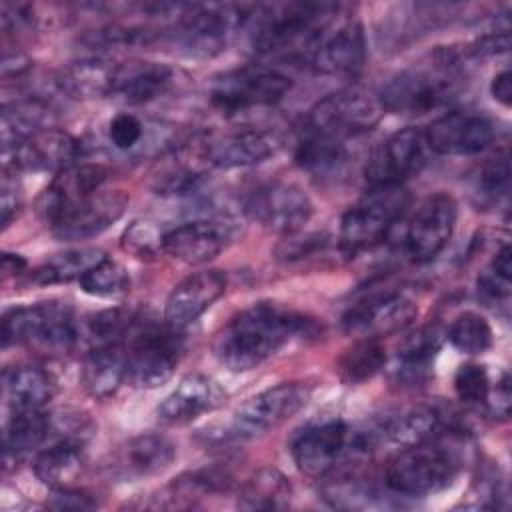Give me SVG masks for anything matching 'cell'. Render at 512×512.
Wrapping results in <instances>:
<instances>
[{
	"mask_svg": "<svg viewBox=\"0 0 512 512\" xmlns=\"http://www.w3.org/2000/svg\"><path fill=\"white\" fill-rule=\"evenodd\" d=\"M308 320L274 302H258L238 312L214 338V358L228 372L260 366L308 328Z\"/></svg>",
	"mask_w": 512,
	"mask_h": 512,
	"instance_id": "obj_1",
	"label": "cell"
},
{
	"mask_svg": "<svg viewBox=\"0 0 512 512\" xmlns=\"http://www.w3.org/2000/svg\"><path fill=\"white\" fill-rule=\"evenodd\" d=\"M338 4L330 2H288L256 6L252 46L258 54L300 52L308 58L322 30L336 18Z\"/></svg>",
	"mask_w": 512,
	"mask_h": 512,
	"instance_id": "obj_2",
	"label": "cell"
},
{
	"mask_svg": "<svg viewBox=\"0 0 512 512\" xmlns=\"http://www.w3.org/2000/svg\"><path fill=\"white\" fill-rule=\"evenodd\" d=\"M460 90V72L450 54H436L430 64L394 74L380 90L384 112L418 116L448 104Z\"/></svg>",
	"mask_w": 512,
	"mask_h": 512,
	"instance_id": "obj_3",
	"label": "cell"
},
{
	"mask_svg": "<svg viewBox=\"0 0 512 512\" xmlns=\"http://www.w3.org/2000/svg\"><path fill=\"white\" fill-rule=\"evenodd\" d=\"M462 470V454L454 444L434 436L402 448L386 468V486L402 496H426L448 488Z\"/></svg>",
	"mask_w": 512,
	"mask_h": 512,
	"instance_id": "obj_4",
	"label": "cell"
},
{
	"mask_svg": "<svg viewBox=\"0 0 512 512\" xmlns=\"http://www.w3.org/2000/svg\"><path fill=\"white\" fill-rule=\"evenodd\" d=\"M310 398V388L302 382H282L266 388L242 402L230 418L216 430L206 432V440L216 444H238L260 438L290 420Z\"/></svg>",
	"mask_w": 512,
	"mask_h": 512,
	"instance_id": "obj_5",
	"label": "cell"
},
{
	"mask_svg": "<svg viewBox=\"0 0 512 512\" xmlns=\"http://www.w3.org/2000/svg\"><path fill=\"white\" fill-rule=\"evenodd\" d=\"M410 204V194L404 186H368L366 194L352 204L342 220L338 232V250L344 256H356L370 250L394 228L396 220Z\"/></svg>",
	"mask_w": 512,
	"mask_h": 512,
	"instance_id": "obj_6",
	"label": "cell"
},
{
	"mask_svg": "<svg viewBox=\"0 0 512 512\" xmlns=\"http://www.w3.org/2000/svg\"><path fill=\"white\" fill-rule=\"evenodd\" d=\"M80 328L66 302L16 306L2 316V346H34L44 352H70Z\"/></svg>",
	"mask_w": 512,
	"mask_h": 512,
	"instance_id": "obj_7",
	"label": "cell"
},
{
	"mask_svg": "<svg viewBox=\"0 0 512 512\" xmlns=\"http://www.w3.org/2000/svg\"><path fill=\"white\" fill-rule=\"evenodd\" d=\"M252 12L244 4H186L178 8L172 38L188 56L210 58L226 50Z\"/></svg>",
	"mask_w": 512,
	"mask_h": 512,
	"instance_id": "obj_8",
	"label": "cell"
},
{
	"mask_svg": "<svg viewBox=\"0 0 512 512\" xmlns=\"http://www.w3.org/2000/svg\"><path fill=\"white\" fill-rule=\"evenodd\" d=\"M180 330L152 320L138 318L128 338L126 350V384L136 388H158L170 380L182 354Z\"/></svg>",
	"mask_w": 512,
	"mask_h": 512,
	"instance_id": "obj_9",
	"label": "cell"
},
{
	"mask_svg": "<svg viewBox=\"0 0 512 512\" xmlns=\"http://www.w3.org/2000/svg\"><path fill=\"white\" fill-rule=\"evenodd\" d=\"M290 90V78L274 68L250 64L214 78L210 102L226 116L278 104Z\"/></svg>",
	"mask_w": 512,
	"mask_h": 512,
	"instance_id": "obj_10",
	"label": "cell"
},
{
	"mask_svg": "<svg viewBox=\"0 0 512 512\" xmlns=\"http://www.w3.org/2000/svg\"><path fill=\"white\" fill-rule=\"evenodd\" d=\"M382 116L384 108L376 96L362 90H338L308 110L304 130L346 142L372 130Z\"/></svg>",
	"mask_w": 512,
	"mask_h": 512,
	"instance_id": "obj_11",
	"label": "cell"
},
{
	"mask_svg": "<svg viewBox=\"0 0 512 512\" xmlns=\"http://www.w3.org/2000/svg\"><path fill=\"white\" fill-rule=\"evenodd\" d=\"M244 212L260 226L290 236L308 224L314 214V204L300 186L270 182L246 196Z\"/></svg>",
	"mask_w": 512,
	"mask_h": 512,
	"instance_id": "obj_12",
	"label": "cell"
},
{
	"mask_svg": "<svg viewBox=\"0 0 512 512\" xmlns=\"http://www.w3.org/2000/svg\"><path fill=\"white\" fill-rule=\"evenodd\" d=\"M238 236V222L228 216L196 218L164 232L162 250L184 264H206Z\"/></svg>",
	"mask_w": 512,
	"mask_h": 512,
	"instance_id": "obj_13",
	"label": "cell"
},
{
	"mask_svg": "<svg viewBox=\"0 0 512 512\" xmlns=\"http://www.w3.org/2000/svg\"><path fill=\"white\" fill-rule=\"evenodd\" d=\"M428 144L424 132L416 126H406L386 138L366 164L368 186H396L416 176L428 160Z\"/></svg>",
	"mask_w": 512,
	"mask_h": 512,
	"instance_id": "obj_14",
	"label": "cell"
},
{
	"mask_svg": "<svg viewBox=\"0 0 512 512\" xmlns=\"http://www.w3.org/2000/svg\"><path fill=\"white\" fill-rule=\"evenodd\" d=\"M456 216L458 206L450 194L436 192L424 198L406 228L404 244L408 256L414 262H428L436 258L452 238Z\"/></svg>",
	"mask_w": 512,
	"mask_h": 512,
	"instance_id": "obj_15",
	"label": "cell"
},
{
	"mask_svg": "<svg viewBox=\"0 0 512 512\" xmlns=\"http://www.w3.org/2000/svg\"><path fill=\"white\" fill-rule=\"evenodd\" d=\"M108 178V168L92 162H76L60 170L36 198V214L50 228L70 210L90 198Z\"/></svg>",
	"mask_w": 512,
	"mask_h": 512,
	"instance_id": "obj_16",
	"label": "cell"
},
{
	"mask_svg": "<svg viewBox=\"0 0 512 512\" xmlns=\"http://www.w3.org/2000/svg\"><path fill=\"white\" fill-rule=\"evenodd\" d=\"M366 60L364 28L358 20L336 18L322 30L308 52L310 66L326 76H352L362 70Z\"/></svg>",
	"mask_w": 512,
	"mask_h": 512,
	"instance_id": "obj_17",
	"label": "cell"
},
{
	"mask_svg": "<svg viewBox=\"0 0 512 512\" xmlns=\"http://www.w3.org/2000/svg\"><path fill=\"white\" fill-rule=\"evenodd\" d=\"M418 314V304L400 290L370 294L342 316V328L356 336H382L406 328Z\"/></svg>",
	"mask_w": 512,
	"mask_h": 512,
	"instance_id": "obj_18",
	"label": "cell"
},
{
	"mask_svg": "<svg viewBox=\"0 0 512 512\" xmlns=\"http://www.w3.org/2000/svg\"><path fill=\"white\" fill-rule=\"evenodd\" d=\"M82 144L72 134L46 126L4 150L6 168L14 170H64L78 162Z\"/></svg>",
	"mask_w": 512,
	"mask_h": 512,
	"instance_id": "obj_19",
	"label": "cell"
},
{
	"mask_svg": "<svg viewBox=\"0 0 512 512\" xmlns=\"http://www.w3.org/2000/svg\"><path fill=\"white\" fill-rule=\"evenodd\" d=\"M350 444V430L344 420L330 418L304 428L292 442V460L300 474L310 478L326 476Z\"/></svg>",
	"mask_w": 512,
	"mask_h": 512,
	"instance_id": "obj_20",
	"label": "cell"
},
{
	"mask_svg": "<svg viewBox=\"0 0 512 512\" xmlns=\"http://www.w3.org/2000/svg\"><path fill=\"white\" fill-rule=\"evenodd\" d=\"M426 144L442 156H472L494 140V124L484 114L448 112L424 130Z\"/></svg>",
	"mask_w": 512,
	"mask_h": 512,
	"instance_id": "obj_21",
	"label": "cell"
},
{
	"mask_svg": "<svg viewBox=\"0 0 512 512\" xmlns=\"http://www.w3.org/2000/svg\"><path fill=\"white\" fill-rule=\"evenodd\" d=\"M282 148V138L266 128H240L212 138L204 144L202 156L208 166L246 168L266 162Z\"/></svg>",
	"mask_w": 512,
	"mask_h": 512,
	"instance_id": "obj_22",
	"label": "cell"
},
{
	"mask_svg": "<svg viewBox=\"0 0 512 512\" xmlns=\"http://www.w3.org/2000/svg\"><path fill=\"white\" fill-rule=\"evenodd\" d=\"M128 194L124 190H98L64 218H60L52 232L60 240H86L108 230L126 210Z\"/></svg>",
	"mask_w": 512,
	"mask_h": 512,
	"instance_id": "obj_23",
	"label": "cell"
},
{
	"mask_svg": "<svg viewBox=\"0 0 512 512\" xmlns=\"http://www.w3.org/2000/svg\"><path fill=\"white\" fill-rule=\"evenodd\" d=\"M226 292V274L220 270H200L180 280L168 294L164 320L182 330L200 318Z\"/></svg>",
	"mask_w": 512,
	"mask_h": 512,
	"instance_id": "obj_24",
	"label": "cell"
},
{
	"mask_svg": "<svg viewBox=\"0 0 512 512\" xmlns=\"http://www.w3.org/2000/svg\"><path fill=\"white\" fill-rule=\"evenodd\" d=\"M438 430V414L428 406H404L386 414L372 428L356 434L360 446L368 452L378 442H390L400 448L420 444Z\"/></svg>",
	"mask_w": 512,
	"mask_h": 512,
	"instance_id": "obj_25",
	"label": "cell"
},
{
	"mask_svg": "<svg viewBox=\"0 0 512 512\" xmlns=\"http://www.w3.org/2000/svg\"><path fill=\"white\" fill-rule=\"evenodd\" d=\"M226 390L206 374H188L158 404L156 414L166 424H188L202 414L220 408Z\"/></svg>",
	"mask_w": 512,
	"mask_h": 512,
	"instance_id": "obj_26",
	"label": "cell"
},
{
	"mask_svg": "<svg viewBox=\"0 0 512 512\" xmlns=\"http://www.w3.org/2000/svg\"><path fill=\"white\" fill-rule=\"evenodd\" d=\"M178 82V72L162 62L116 64L112 96L124 104H148L166 96Z\"/></svg>",
	"mask_w": 512,
	"mask_h": 512,
	"instance_id": "obj_27",
	"label": "cell"
},
{
	"mask_svg": "<svg viewBox=\"0 0 512 512\" xmlns=\"http://www.w3.org/2000/svg\"><path fill=\"white\" fill-rule=\"evenodd\" d=\"M176 444L160 434H140L124 442L112 460V470L124 480L156 476L172 466Z\"/></svg>",
	"mask_w": 512,
	"mask_h": 512,
	"instance_id": "obj_28",
	"label": "cell"
},
{
	"mask_svg": "<svg viewBox=\"0 0 512 512\" xmlns=\"http://www.w3.org/2000/svg\"><path fill=\"white\" fill-rule=\"evenodd\" d=\"M444 334L438 326H424L412 332L398 348L394 380L404 386H418L432 378L434 360L442 346Z\"/></svg>",
	"mask_w": 512,
	"mask_h": 512,
	"instance_id": "obj_29",
	"label": "cell"
},
{
	"mask_svg": "<svg viewBox=\"0 0 512 512\" xmlns=\"http://www.w3.org/2000/svg\"><path fill=\"white\" fill-rule=\"evenodd\" d=\"M84 440L76 436H60L56 442L38 452L34 472L38 480L54 490L72 488L84 470Z\"/></svg>",
	"mask_w": 512,
	"mask_h": 512,
	"instance_id": "obj_30",
	"label": "cell"
},
{
	"mask_svg": "<svg viewBox=\"0 0 512 512\" xmlns=\"http://www.w3.org/2000/svg\"><path fill=\"white\" fill-rule=\"evenodd\" d=\"M54 392L52 376L40 366L18 364L4 372V396L10 412L44 410Z\"/></svg>",
	"mask_w": 512,
	"mask_h": 512,
	"instance_id": "obj_31",
	"label": "cell"
},
{
	"mask_svg": "<svg viewBox=\"0 0 512 512\" xmlns=\"http://www.w3.org/2000/svg\"><path fill=\"white\" fill-rule=\"evenodd\" d=\"M116 64L102 58H84L64 66L56 78L60 92L74 100L112 96Z\"/></svg>",
	"mask_w": 512,
	"mask_h": 512,
	"instance_id": "obj_32",
	"label": "cell"
},
{
	"mask_svg": "<svg viewBox=\"0 0 512 512\" xmlns=\"http://www.w3.org/2000/svg\"><path fill=\"white\" fill-rule=\"evenodd\" d=\"M126 382L124 344L94 346L82 364V384L98 400L112 396Z\"/></svg>",
	"mask_w": 512,
	"mask_h": 512,
	"instance_id": "obj_33",
	"label": "cell"
},
{
	"mask_svg": "<svg viewBox=\"0 0 512 512\" xmlns=\"http://www.w3.org/2000/svg\"><path fill=\"white\" fill-rule=\"evenodd\" d=\"M292 484L276 468H260L238 492V508L242 510H282L292 502Z\"/></svg>",
	"mask_w": 512,
	"mask_h": 512,
	"instance_id": "obj_34",
	"label": "cell"
},
{
	"mask_svg": "<svg viewBox=\"0 0 512 512\" xmlns=\"http://www.w3.org/2000/svg\"><path fill=\"white\" fill-rule=\"evenodd\" d=\"M52 432V418L44 410L10 412L4 424V458H20L40 448Z\"/></svg>",
	"mask_w": 512,
	"mask_h": 512,
	"instance_id": "obj_35",
	"label": "cell"
},
{
	"mask_svg": "<svg viewBox=\"0 0 512 512\" xmlns=\"http://www.w3.org/2000/svg\"><path fill=\"white\" fill-rule=\"evenodd\" d=\"M346 158L348 148L344 140L302 128V136L294 152V160L302 170L316 176H330L346 164Z\"/></svg>",
	"mask_w": 512,
	"mask_h": 512,
	"instance_id": "obj_36",
	"label": "cell"
},
{
	"mask_svg": "<svg viewBox=\"0 0 512 512\" xmlns=\"http://www.w3.org/2000/svg\"><path fill=\"white\" fill-rule=\"evenodd\" d=\"M106 258L100 248H74L56 254L42 262L34 272L32 280L36 284H66L72 280H82V276Z\"/></svg>",
	"mask_w": 512,
	"mask_h": 512,
	"instance_id": "obj_37",
	"label": "cell"
},
{
	"mask_svg": "<svg viewBox=\"0 0 512 512\" xmlns=\"http://www.w3.org/2000/svg\"><path fill=\"white\" fill-rule=\"evenodd\" d=\"M386 364V350L374 336L356 340L338 360V376L344 384H362Z\"/></svg>",
	"mask_w": 512,
	"mask_h": 512,
	"instance_id": "obj_38",
	"label": "cell"
},
{
	"mask_svg": "<svg viewBox=\"0 0 512 512\" xmlns=\"http://www.w3.org/2000/svg\"><path fill=\"white\" fill-rule=\"evenodd\" d=\"M510 188V156L500 150L486 158L472 176V196L478 206L492 208L506 198Z\"/></svg>",
	"mask_w": 512,
	"mask_h": 512,
	"instance_id": "obj_39",
	"label": "cell"
},
{
	"mask_svg": "<svg viewBox=\"0 0 512 512\" xmlns=\"http://www.w3.org/2000/svg\"><path fill=\"white\" fill-rule=\"evenodd\" d=\"M138 314L128 308H108L92 314L84 324V336L94 346L124 344L130 330L138 322Z\"/></svg>",
	"mask_w": 512,
	"mask_h": 512,
	"instance_id": "obj_40",
	"label": "cell"
},
{
	"mask_svg": "<svg viewBox=\"0 0 512 512\" xmlns=\"http://www.w3.org/2000/svg\"><path fill=\"white\" fill-rule=\"evenodd\" d=\"M446 336L456 350L470 356L484 354L492 346V328L488 320L472 310L458 314L452 320Z\"/></svg>",
	"mask_w": 512,
	"mask_h": 512,
	"instance_id": "obj_41",
	"label": "cell"
},
{
	"mask_svg": "<svg viewBox=\"0 0 512 512\" xmlns=\"http://www.w3.org/2000/svg\"><path fill=\"white\" fill-rule=\"evenodd\" d=\"M80 288L90 296L116 298L130 290V276L122 264L106 256L82 276Z\"/></svg>",
	"mask_w": 512,
	"mask_h": 512,
	"instance_id": "obj_42",
	"label": "cell"
},
{
	"mask_svg": "<svg viewBox=\"0 0 512 512\" xmlns=\"http://www.w3.org/2000/svg\"><path fill=\"white\" fill-rule=\"evenodd\" d=\"M202 178H204V170L200 168L198 162H192L188 158H176V160H170L154 176V190L156 194H164V196L188 194L198 188Z\"/></svg>",
	"mask_w": 512,
	"mask_h": 512,
	"instance_id": "obj_43",
	"label": "cell"
},
{
	"mask_svg": "<svg viewBox=\"0 0 512 512\" xmlns=\"http://www.w3.org/2000/svg\"><path fill=\"white\" fill-rule=\"evenodd\" d=\"M510 280H512V254H510V246L504 244L496 252L492 262L484 268V272L478 276V290L482 296L490 300L508 298Z\"/></svg>",
	"mask_w": 512,
	"mask_h": 512,
	"instance_id": "obj_44",
	"label": "cell"
},
{
	"mask_svg": "<svg viewBox=\"0 0 512 512\" xmlns=\"http://www.w3.org/2000/svg\"><path fill=\"white\" fill-rule=\"evenodd\" d=\"M492 388L490 374L486 366L476 362L460 364L454 374L456 396L466 404H486Z\"/></svg>",
	"mask_w": 512,
	"mask_h": 512,
	"instance_id": "obj_45",
	"label": "cell"
},
{
	"mask_svg": "<svg viewBox=\"0 0 512 512\" xmlns=\"http://www.w3.org/2000/svg\"><path fill=\"white\" fill-rule=\"evenodd\" d=\"M324 500L334 508H366L374 500V492L368 484H364L358 478H340L336 482H328L322 488Z\"/></svg>",
	"mask_w": 512,
	"mask_h": 512,
	"instance_id": "obj_46",
	"label": "cell"
},
{
	"mask_svg": "<svg viewBox=\"0 0 512 512\" xmlns=\"http://www.w3.org/2000/svg\"><path fill=\"white\" fill-rule=\"evenodd\" d=\"M162 238L164 234H160L150 222L136 220L124 230L122 248L136 254L138 258L154 256L158 250H162Z\"/></svg>",
	"mask_w": 512,
	"mask_h": 512,
	"instance_id": "obj_47",
	"label": "cell"
},
{
	"mask_svg": "<svg viewBox=\"0 0 512 512\" xmlns=\"http://www.w3.org/2000/svg\"><path fill=\"white\" fill-rule=\"evenodd\" d=\"M108 136L118 150H132L144 138V124L138 116L130 112H120L110 120Z\"/></svg>",
	"mask_w": 512,
	"mask_h": 512,
	"instance_id": "obj_48",
	"label": "cell"
},
{
	"mask_svg": "<svg viewBox=\"0 0 512 512\" xmlns=\"http://www.w3.org/2000/svg\"><path fill=\"white\" fill-rule=\"evenodd\" d=\"M326 246H328V238L324 234H306L304 238H296L294 234H290L276 248V256L284 262H294V260L310 258L316 252H322Z\"/></svg>",
	"mask_w": 512,
	"mask_h": 512,
	"instance_id": "obj_49",
	"label": "cell"
},
{
	"mask_svg": "<svg viewBox=\"0 0 512 512\" xmlns=\"http://www.w3.org/2000/svg\"><path fill=\"white\" fill-rule=\"evenodd\" d=\"M486 406L494 416L506 418L510 414V384H508V374L502 372L496 382H492Z\"/></svg>",
	"mask_w": 512,
	"mask_h": 512,
	"instance_id": "obj_50",
	"label": "cell"
},
{
	"mask_svg": "<svg viewBox=\"0 0 512 512\" xmlns=\"http://www.w3.org/2000/svg\"><path fill=\"white\" fill-rule=\"evenodd\" d=\"M508 48H510V34H508V28H506V30L484 34L482 38H478L474 42L470 52L474 56H498V54L508 52Z\"/></svg>",
	"mask_w": 512,
	"mask_h": 512,
	"instance_id": "obj_51",
	"label": "cell"
},
{
	"mask_svg": "<svg viewBox=\"0 0 512 512\" xmlns=\"http://www.w3.org/2000/svg\"><path fill=\"white\" fill-rule=\"evenodd\" d=\"M18 210H20V190L16 188V180H12L10 174H6L2 182V196H0V214H2L4 228L12 222Z\"/></svg>",
	"mask_w": 512,
	"mask_h": 512,
	"instance_id": "obj_52",
	"label": "cell"
},
{
	"mask_svg": "<svg viewBox=\"0 0 512 512\" xmlns=\"http://www.w3.org/2000/svg\"><path fill=\"white\" fill-rule=\"evenodd\" d=\"M50 506L60 510H84V508H94L96 504L90 500L88 494L64 488V490H56L54 502H50Z\"/></svg>",
	"mask_w": 512,
	"mask_h": 512,
	"instance_id": "obj_53",
	"label": "cell"
},
{
	"mask_svg": "<svg viewBox=\"0 0 512 512\" xmlns=\"http://www.w3.org/2000/svg\"><path fill=\"white\" fill-rule=\"evenodd\" d=\"M490 94L494 96L496 102H500L502 106H510L512 102V74L508 68H504L502 72H498L492 82H490Z\"/></svg>",
	"mask_w": 512,
	"mask_h": 512,
	"instance_id": "obj_54",
	"label": "cell"
},
{
	"mask_svg": "<svg viewBox=\"0 0 512 512\" xmlns=\"http://www.w3.org/2000/svg\"><path fill=\"white\" fill-rule=\"evenodd\" d=\"M26 268V260L18 254H4L2 270L4 274H20Z\"/></svg>",
	"mask_w": 512,
	"mask_h": 512,
	"instance_id": "obj_55",
	"label": "cell"
}]
</instances>
